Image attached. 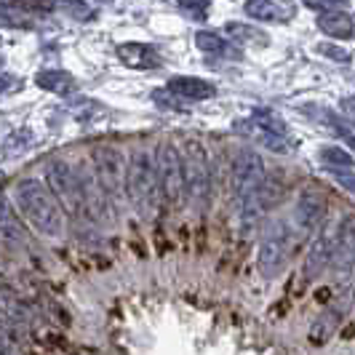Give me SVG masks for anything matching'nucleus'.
<instances>
[{
	"mask_svg": "<svg viewBox=\"0 0 355 355\" xmlns=\"http://www.w3.org/2000/svg\"><path fill=\"white\" fill-rule=\"evenodd\" d=\"M14 198H17L19 211L33 222L37 232L49 238H59L67 232V214L62 211L51 190L37 179H19L14 187Z\"/></svg>",
	"mask_w": 355,
	"mask_h": 355,
	"instance_id": "nucleus-1",
	"label": "nucleus"
},
{
	"mask_svg": "<svg viewBox=\"0 0 355 355\" xmlns=\"http://www.w3.org/2000/svg\"><path fill=\"white\" fill-rule=\"evenodd\" d=\"M158 174H155V155L147 147H134L128 155L125 171V198L139 219H153L158 211Z\"/></svg>",
	"mask_w": 355,
	"mask_h": 355,
	"instance_id": "nucleus-2",
	"label": "nucleus"
},
{
	"mask_svg": "<svg viewBox=\"0 0 355 355\" xmlns=\"http://www.w3.org/2000/svg\"><path fill=\"white\" fill-rule=\"evenodd\" d=\"M179 158L184 174V198L198 209H206L211 200V160L206 147L198 139H184Z\"/></svg>",
	"mask_w": 355,
	"mask_h": 355,
	"instance_id": "nucleus-3",
	"label": "nucleus"
},
{
	"mask_svg": "<svg viewBox=\"0 0 355 355\" xmlns=\"http://www.w3.org/2000/svg\"><path fill=\"white\" fill-rule=\"evenodd\" d=\"M265 182V160L257 150L241 147L230 166V198L241 209Z\"/></svg>",
	"mask_w": 355,
	"mask_h": 355,
	"instance_id": "nucleus-4",
	"label": "nucleus"
},
{
	"mask_svg": "<svg viewBox=\"0 0 355 355\" xmlns=\"http://www.w3.org/2000/svg\"><path fill=\"white\" fill-rule=\"evenodd\" d=\"M91 160H94V171H96V179L102 184V190L107 193L112 209H118V203L125 198V171H128V160L125 155L112 147V144H99L94 147L91 153Z\"/></svg>",
	"mask_w": 355,
	"mask_h": 355,
	"instance_id": "nucleus-5",
	"label": "nucleus"
},
{
	"mask_svg": "<svg viewBox=\"0 0 355 355\" xmlns=\"http://www.w3.org/2000/svg\"><path fill=\"white\" fill-rule=\"evenodd\" d=\"M46 182H49V190L56 198V203L62 206V211L75 219H83L86 216V206H83V193H80V182L78 174L70 163L64 160H49L46 163Z\"/></svg>",
	"mask_w": 355,
	"mask_h": 355,
	"instance_id": "nucleus-6",
	"label": "nucleus"
},
{
	"mask_svg": "<svg viewBox=\"0 0 355 355\" xmlns=\"http://www.w3.org/2000/svg\"><path fill=\"white\" fill-rule=\"evenodd\" d=\"M291 251H294V230H291L286 222H275V225L262 235V243H259V254H257V267H259V272L267 275V278L278 275V272L288 265Z\"/></svg>",
	"mask_w": 355,
	"mask_h": 355,
	"instance_id": "nucleus-7",
	"label": "nucleus"
},
{
	"mask_svg": "<svg viewBox=\"0 0 355 355\" xmlns=\"http://www.w3.org/2000/svg\"><path fill=\"white\" fill-rule=\"evenodd\" d=\"M155 174H158L160 198L177 209L184 200V174H182V158L171 142H160L155 147Z\"/></svg>",
	"mask_w": 355,
	"mask_h": 355,
	"instance_id": "nucleus-8",
	"label": "nucleus"
},
{
	"mask_svg": "<svg viewBox=\"0 0 355 355\" xmlns=\"http://www.w3.org/2000/svg\"><path fill=\"white\" fill-rule=\"evenodd\" d=\"M78 182H80V193H83V206H86V219L96 222V225H110L112 222V203L107 193L102 190L99 179H96V171L89 163H80L78 166Z\"/></svg>",
	"mask_w": 355,
	"mask_h": 355,
	"instance_id": "nucleus-9",
	"label": "nucleus"
},
{
	"mask_svg": "<svg viewBox=\"0 0 355 355\" xmlns=\"http://www.w3.org/2000/svg\"><path fill=\"white\" fill-rule=\"evenodd\" d=\"M281 193H284V184L275 182V179L265 177L262 187L241 206V232H243V235H251V232H254V227L259 225V219L265 216V211H270V209L281 200Z\"/></svg>",
	"mask_w": 355,
	"mask_h": 355,
	"instance_id": "nucleus-10",
	"label": "nucleus"
},
{
	"mask_svg": "<svg viewBox=\"0 0 355 355\" xmlns=\"http://www.w3.org/2000/svg\"><path fill=\"white\" fill-rule=\"evenodd\" d=\"M323 216H326V198L320 193V187L307 184L297 198V206H294V230H300L302 235L315 232L323 222Z\"/></svg>",
	"mask_w": 355,
	"mask_h": 355,
	"instance_id": "nucleus-11",
	"label": "nucleus"
},
{
	"mask_svg": "<svg viewBox=\"0 0 355 355\" xmlns=\"http://www.w3.org/2000/svg\"><path fill=\"white\" fill-rule=\"evenodd\" d=\"M334 232H337V227L334 230H320L318 238L310 243L302 267L307 281H315L318 275H323V270L331 267V262H334Z\"/></svg>",
	"mask_w": 355,
	"mask_h": 355,
	"instance_id": "nucleus-12",
	"label": "nucleus"
},
{
	"mask_svg": "<svg viewBox=\"0 0 355 355\" xmlns=\"http://www.w3.org/2000/svg\"><path fill=\"white\" fill-rule=\"evenodd\" d=\"M0 246L6 251H24L30 246V238L19 214L3 196H0Z\"/></svg>",
	"mask_w": 355,
	"mask_h": 355,
	"instance_id": "nucleus-13",
	"label": "nucleus"
},
{
	"mask_svg": "<svg viewBox=\"0 0 355 355\" xmlns=\"http://www.w3.org/2000/svg\"><path fill=\"white\" fill-rule=\"evenodd\" d=\"M339 272L350 270L355 265V214H347L337 225L334 232V262Z\"/></svg>",
	"mask_w": 355,
	"mask_h": 355,
	"instance_id": "nucleus-14",
	"label": "nucleus"
},
{
	"mask_svg": "<svg viewBox=\"0 0 355 355\" xmlns=\"http://www.w3.org/2000/svg\"><path fill=\"white\" fill-rule=\"evenodd\" d=\"M347 310H350V300H342V302H334L331 307H326L318 315V320L313 323V329H310V342H313V345L329 342L331 334L339 329V323H342Z\"/></svg>",
	"mask_w": 355,
	"mask_h": 355,
	"instance_id": "nucleus-15",
	"label": "nucleus"
},
{
	"mask_svg": "<svg viewBox=\"0 0 355 355\" xmlns=\"http://www.w3.org/2000/svg\"><path fill=\"white\" fill-rule=\"evenodd\" d=\"M318 30L323 33V35L334 37V40H353L355 37V14L345 11V8L329 11V14H320Z\"/></svg>",
	"mask_w": 355,
	"mask_h": 355,
	"instance_id": "nucleus-16",
	"label": "nucleus"
},
{
	"mask_svg": "<svg viewBox=\"0 0 355 355\" xmlns=\"http://www.w3.org/2000/svg\"><path fill=\"white\" fill-rule=\"evenodd\" d=\"M168 91H174L182 99H190V102H203V99H211L216 89L214 83L203 80V78H190V75H179V78H171L168 80Z\"/></svg>",
	"mask_w": 355,
	"mask_h": 355,
	"instance_id": "nucleus-17",
	"label": "nucleus"
},
{
	"mask_svg": "<svg viewBox=\"0 0 355 355\" xmlns=\"http://www.w3.org/2000/svg\"><path fill=\"white\" fill-rule=\"evenodd\" d=\"M118 59L128 67H137V70H155V67H160V56L155 53V49H150L144 43H123V46H118Z\"/></svg>",
	"mask_w": 355,
	"mask_h": 355,
	"instance_id": "nucleus-18",
	"label": "nucleus"
},
{
	"mask_svg": "<svg viewBox=\"0 0 355 355\" xmlns=\"http://www.w3.org/2000/svg\"><path fill=\"white\" fill-rule=\"evenodd\" d=\"M238 134H243V137H249L251 142L262 144L267 150H272V153H288L291 150V142H288V137H281V134H272V131H267L262 125H257L254 121H246V123H238Z\"/></svg>",
	"mask_w": 355,
	"mask_h": 355,
	"instance_id": "nucleus-19",
	"label": "nucleus"
},
{
	"mask_svg": "<svg viewBox=\"0 0 355 355\" xmlns=\"http://www.w3.org/2000/svg\"><path fill=\"white\" fill-rule=\"evenodd\" d=\"M246 17L257 19V21H288L294 14V6H284V3H272V0H251L243 6Z\"/></svg>",
	"mask_w": 355,
	"mask_h": 355,
	"instance_id": "nucleus-20",
	"label": "nucleus"
},
{
	"mask_svg": "<svg viewBox=\"0 0 355 355\" xmlns=\"http://www.w3.org/2000/svg\"><path fill=\"white\" fill-rule=\"evenodd\" d=\"M0 315L11 323H27V318H30V313H27L24 302L17 297V291L3 281H0Z\"/></svg>",
	"mask_w": 355,
	"mask_h": 355,
	"instance_id": "nucleus-21",
	"label": "nucleus"
},
{
	"mask_svg": "<svg viewBox=\"0 0 355 355\" xmlns=\"http://www.w3.org/2000/svg\"><path fill=\"white\" fill-rule=\"evenodd\" d=\"M318 160L334 174V171H353L355 158L345 150V147H334V144H326L318 150Z\"/></svg>",
	"mask_w": 355,
	"mask_h": 355,
	"instance_id": "nucleus-22",
	"label": "nucleus"
},
{
	"mask_svg": "<svg viewBox=\"0 0 355 355\" xmlns=\"http://www.w3.org/2000/svg\"><path fill=\"white\" fill-rule=\"evenodd\" d=\"M35 83L37 89L43 91H53V94H67L72 91V75L70 72H62V70H43L35 75Z\"/></svg>",
	"mask_w": 355,
	"mask_h": 355,
	"instance_id": "nucleus-23",
	"label": "nucleus"
},
{
	"mask_svg": "<svg viewBox=\"0 0 355 355\" xmlns=\"http://www.w3.org/2000/svg\"><path fill=\"white\" fill-rule=\"evenodd\" d=\"M33 139H35V134H33V128H27V125L11 131V134L3 139V155H6V158H17L21 153H27V150L33 147Z\"/></svg>",
	"mask_w": 355,
	"mask_h": 355,
	"instance_id": "nucleus-24",
	"label": "nucleus"
},
{
	"mask_svg": "<svg viewBox=\"0 0 355 355\" xmlns=\"http://www.w3.org/2000/svg\"><path fill=\"white\" fill-rule=\"evenodd\" d=\"M196 43L198 49L203 53H209V56H232L235 53L225 37H219L216 33H209V30H200L196 35Z\"/></svg>",
	"mask_w": 355,
	"mask_h": 355,
	"instance_id": "nucleus-25",
	"label": "nucleus"
},
{
	"mask_svg": "<svg viewBox=\"0 0 355 355\" xmlns=\"http://www.w3.org/2000/svg\"><path fill=\"white\" fill-rule=\"evenodd\" d=\"M225 33L232 37V40H238V43H249V40H267V35L262 33V30H257V27H251V24H227L225 27Z\"/></svg>",
	"mask_w": 355,
	"mask_h": 355,
	"instance_id": "nucleus-26",
	"label": "nucleus"
},
{
	"mask_svg": "<svg viewBox=\"0 0 355 355\" xmlns=\"http://www.w3.org/2000/svg\"><path fill=\"white\" fill-rule=\"evenodd\" d=\"M304 112H307L313 121H318V123L329 125L331 131H339V134H345V137H347V131L342 128V121H339L331 110H326V107H304Z\"/></svg>",
	"mask_w": 355,
	"mask_h": 355,
	"instance_id": "nucleus-27",
	"label": "nucleus"
},
{
	"mask_svg": "<svg viewBox=\"0 0 355 355\" xmlns=\"http://www.w3.org/2000/svg\"><path fill=\"white\" fill-rule=\"evenodd\" d=\"M251 121L257 125H262L267 131H272V134H281L286 137V123L275 115V112H270V110H257L254 115H251Z\"/></svg>",
	"mask_w": 355,
	"mask_h": 355,
	"instance_id": "nucleus-28",
	"label": "nucleus"
},
{
	"mask_svg": "<svg viewBox=\"0 0 355 355\" xmlns=\"http://www.w3.org/2000/svg\"><path fill=\"white\" fill-rule=\"evenodd\" d=\"M179 11L187 14L193 21H203L209 17V3H179Z\"/></svg>",
	"mask_w": 355,
	"mask_h": 355,
	"instance_id": "nucleus-29",
	"label": "nucleus"
},
{
	"mask_svg": "<svg viewBox=\"0 0 355 355\" xmlns=\"http://www.w3.org/2000/svg\"><path fill=\"white\" fill-rule=\"evenodd\" d=\"M318 53L329 56V59H334V62H339V64H347V62L353 59V56H350V51H345V49H339V46H331V43H320Z\"/></svg>",
	"mask_w": 355,
	"mask_h": 355,
	"instance_id": "nucleus-30",
	"label": "nucleus"
},
{
	"mask_svg": "<svg viewBox=\"0 0 355 355\" xmlns=\"http://www.w3.org/2000/svg\"><path fill=\"white\" fill-rule=\"evenodd\" d=\"M64 8H67V11H72V14L80 19V21H89V19L96 17V8H94L91 3H67Z\"/></svg>",
	"mask_w": 355,
	"mask_h": 355,
	"instance_id": "nucleus-31",
	"label": "nucleus"
},
{
	"mask_svg": "<svg viewBox=\"0 0 355 355\" xmlns=\"http://www.w3.org/2000/svg\"><path fill=\"white\" fill-rule=\"evenodd\" d=\"M339 110H342V115L355 125V96H345V99L339 102Z\"/></svg>",
	"mask_w": 355,
	"mask_h": 355,
	"instance_id": "nucleus-32",
	"label": "nucleus"
},
{
	"mask_svg": "<svg viewBox=\"0 0 355 355\" xmlns=\"http://www.w3.org/2000/svg\"><path fill=\"white\" fill-rule=\"evenodd\" d=\"M334 177H337V182L342 184V187H347L350 193H355V174L353 171H334Z\"/></svg>",
	"mask_w": 355,
	"mask_h": 355,
	"instance_id": "nucleus-33",
	"label": "nucleus"
},
{
	"mask_svg": "<svg viewBox=\"0 0 355 355\" xmlns=\"http://www.w3.org/2000/svg\"><path fill=\"white\" fill-rule=\"evenodd\" d=\"M11 83H14V78H8V75H0V96L6 94V91L11 89Z\"/></svg>",
	"mask_w": 355,
	"mask_h": 355,
	"instance_id": "nucleus-34",
	"label": "nucleus"
},
{
	"mask_svg": "<svg viewBox=\"0 0 355 355\" xmlns=\"http://www.w3.org/2000/svg\"><path fill=\"white\" fill-rule=\"evenodd\" d=\"M345 142H347L355 150V137H353V134H347V137H345Z\"/></svg>",
	"mask_w": 355,
	"mask_h": 355,
	"instance_id": "nucleus-35",
	"label": "nucleus"
},
{
	"mask_svg": "<svg viewBox=\"0 0 355 355\" xmlns=\"http://www.w3.org/2000/svg\"><path fill=\"white\" fill-rule=\"evenodd\" d=\"M3 272H6V262H3V259H0V275H3Z\"/></svg>",
	"mask_w": 355,
	"mask_h": 355,
	"instance_id": "nucleus-36",
	"label": "nucleus"
},
{
	"mask_svg": "<svg viewBox=\"0 0 355 355\" xmlns=\"http://www.w3.org/2000/svg\"><path fill=\"white\" fill-rule=\"evenodd\" d=\"M0 334H3V318H0Z\"/></svg>",
	"mask_w": 355,
	"mask_h": 355,
	"instance_id": "nucleus-37",
	"label": "nucleus"
},
{
	"mask_svg": "<svg viewBox=\"0 0 355 355\" xmlns=\"http://www.w3.org/2000/svg\"><path fill=\"white\" fill-rule=\"evenodd\" d=\"M0 355H6V350H3V345H0Z\"/></svg>",
	"mask_w": 355,
	"mask_h": 355,
	"instance_id": "nucleus-38",
	"label": "nucleus"
},
{
	"mask_svg": "<svg viewBox=\"0 0 355 355\" xmlns=\"http://www.w3.org/2000/svg\"><path fill=\"white\" fill-rule=\"evenodd\" d=\"M0 67H3V56H0Z\"/></svg>",
	"mask_w": 355,
	"mask_h": 355,
	"instance_id": "nucleus-39",
	"label": "nucleus"
}]
</instances>
